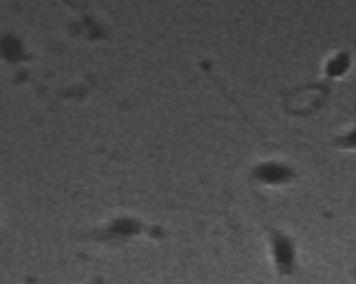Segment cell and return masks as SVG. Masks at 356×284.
<instances>
[{
    "mask_svg": "<svg viewBox=\"0 0 356 284\" xmlns=\"http://www.w3.org/2000/svg\"><path fill=\"white\" fill-rule=\"evenodd\" d=\"M252 175L264 185H283V183H287V180L295 178V170L287 166V164H281V162H264V164H259V166L252 168Z\"/></svg>",
    "mask_w": 356,
    "mask_h": 284,
    "instance_id": "cell-2",
    "label": "cell"
},
{
    "mask_svg": "<svg viewBox=\"0 0 356 284\" xmlns=\"http://www.w3.org/2000/svg\"><path fill=\"white\" fill-rule=\"evenodd\" d=\"M268 235H271V246H273V261L278 266L281 275H290L295 270V246L287 240L283 232L268 227Z\"/></svg>",
    "mask_w": 356,
    "mask_h": 284,
    "instance_id": "cell-1",
    "label": "cell"
},
{
    "mask_svg": "<svg viewBox=\"0 0 356 284\" xmlns=\"http://www.w3.org/2000/svg\"><path fill=\"white\" fill-rule=\"evenodd\" d=\"M347 64H349V57H347V55H337V57H335V60L328 64V76H330V79L340 76L344 69H347Z\"/></svg>",
    "mask_w": 356,
    "mask_h": 284,
    "instance_id": "cell-4",
    "label": "cell"
},
{
    "mask_svg": "<svg viewBox=\"0 0 356 284\" xmlns=\"http://www.w3.org/2000/svg\"><path fill=\"white\" fill-rule=\"evenodd\" d=\"M0 57L8 62H17L22 57V43H19V38H14V36L0 38Z\"/></svg>",
    "mask_w": 356,
    "mask_h": 284,
    "instance_id": "cell-3",
    "label": "cell"
}]
</instances>
